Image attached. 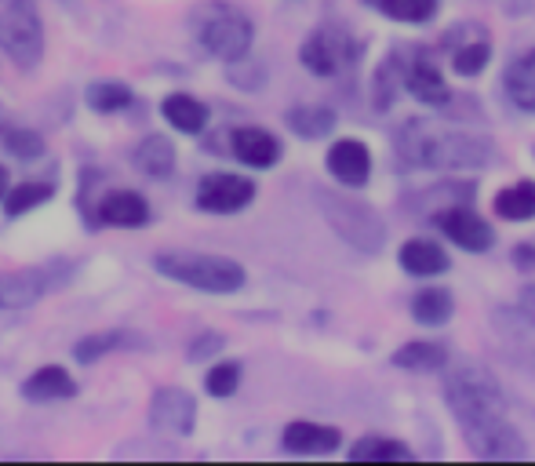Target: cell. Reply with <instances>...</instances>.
Segmentation results:
<instances>
[{"mask_svg":"<svg viewBox=\"0 0 535 466\" xmlns=\"http://www.w3.org/2000/svg\"><path fill=\"white\" fill-rule=\"evenodd\" d=\"M445 405L452 412L455 426L463 430L470 452L481 459H521L528 456L525 437L517 430L510 405H506L503 386L495 383L492 372L477 365L455 368L445 375Z\"/></svg>","mask_w":535,"mask_h":466,"instance_id":"obj_1","label":"cell"},{"mask_svg":"<svg viewBox=\"0 0 535 466\" xmlns=\"http://www.w3.org/2000/svg\"><path fill=\"white\" fill-rule=\"evenodd\" d=\"M394 150L408 168L423 172H481L492 161V142L485 135L445 128L426 117H408L397 124Z\"/></svg>","mask_w":535,"mask_h":466,"instance_id":"obj_2","label":"cell"},{"mask_svg":"<svg viewBox=\"0 0 535 466\" xmlns=\"http://www.w3.org/2000/svg\"><path fill=\"white\" fill-rule=\"evenodd\" d=\"M153 270L175 284H186L204 295H233L248 284L244 266L230 255L193 252V248H168L153 255Z\"/></svg>","mask_w":535,"mask_h":466,"instance_id":"obj_3","label":"cell"},{"mask_svg":"<svg viewBox=\"0 0 535 466\" xmlns=\"http://www.w3.org/2000/svg\"><path fill=\"white\" fill-rule=\"evenodd\" d=\"M193 22V37L201 44V51H208L219 62H237L252 55L255 44V22L244 15L237 4L226 0H204L201 8L190 15Z\"/></svg>","mask_w":535,"mask_h":466,"instance_id":"obj_4","label":"cell"},{"mask_svg":"<svg viewBox=\"0 0 535 466\" xmlns=\"http://www.w3.org/2000/svg\"><path fill=\"white\" fill-rule=\"evenodd\" d=\"M321 201L324 223L332 226L335 237L343 244H350L361 255H379L386 248V219L375 212L372 204L357 201V197H343V193H317Z\"/></svg>","mask_w":535,"mask_h":466,"instance_id":"obj_5","label":"cell"},{"mask_svg":"<svg viewBox=\"0 0 535 466\" xmlns=\"http://www.w3.org/2000/svg\"><path fill=\"white\" fill-rule=\"evenodd\" d=\"M73 274H77L73 259H44V263L19 266V270H0V310L4 314L30 310L48 295L62 292Z\"/></svg>","mask_w":535,"mask_h":466,"instance_id":"obj_6","label":"cell"},{"mask_svg":"<svg viewBox=\"0 0 535 466\" xmlns=\"http://www.w3.org/2000/svg\"><path fill=\"white\" fill-rule=\"evenodd\" d=\"M0 51L26 73L41 66L44 19L37 0H0Z\"/></svg>","mask_w":535,"mask_h":466,"instance_id":"obj_7","label":"cell"},{"mask_svg":"<svg viewBox=\"0 0 535 466\" xmlns=\"http://www.w3.org/2000/svg\"><path fill=\"white\" fill-rule=\"evenodd\" d=\"M357 51H361V44L346 30H339V26H317L303 41V48H299V62H303L306 73L328 81V77H339L343 70L354 66Z\"/></svg>","mask_w":535,"mask_h":466,"instance_id":"obj_8","label":"cell"},{"mask_svg":"<svg viewBox=\"0 0 535 466\" xmlns=\"http://www.w3.org/2000/svg\"><path fill=\"white\" fill-rule=\"evenodd\" d=\"M492 335L521 372H535V310H528V306H495Z\"/></svg>","mask_w":535,"mask_h":466,"instance_id":"obj_9","label":"cell"},{"mask_svg":"<svg viewBox=\"0 0 535 466\" xmlns=\"http://www.w3.org/2000/svg\"><path fill=\"white\" fill-rule=\"evenodd\" d=\"M255 193H259V186H255V179H248V175L208 172L201 183H197L193 204L208 215H237L255 201Z\"/></svg>","mask_w":535,"mask_h":466,"instance_id":"obj_10","label":"cell"},{"mask_svg":"<svg viewBox=\"0 0 535 466\" xmlns=\"http://www.w3.org/2000/svg\"><path fill=\"white\" fill-rule=\"evenodd\" d=\"M150 426L153 434L172 437V441H186L197 426V397L182 386H161L150 397Z\"/></svg>","mask_w":535,"mask_h":466,"instance_id":"obj_11","label":"cell"},{"mask_svg":"<svg viewBox=\"0 0 535 466\" xmlns=\"http://www.w3.org/2000/svg\"><path fill=\"white\" fill-rule=\"evenodd\" d=\"M434 226L441 233H445L448 241L459 244L463 252H488L495 244V230L488 219H481V215L470 208V201L463 204H448V208H441V212L434 215Z\"/></svg>","mask_w":535,"mask_h":466,"instance_id":"obj_12","label":"cell"},{"mask_svg":"<svg viewBox=\"0 0 535 466\" xmlns=\"http://www.w3.org/2000/svg\"><path fill=\"white\" fill-rule=\"evenodd\" d=\"M324 164H328V175L346 190H361L372 179V150L364 139H335Z\"/></svg>","mask_w":535,"mask_h":466,"instance_id":"obj_13","label":"cell"},{"mask_svg":"<svg viewBox=\"0 0 535 466\" xmlns=\"http://www.w3.org/2000/svg\"><path fill=\"white\" fill-rule=\"evenodd\" d=\"M401 88L412 95L415 102H423V106H448V99H452V88H448L445 73H441L437 59H430L426 51H415L412 59L404 62Z\"/></svg>","mask_w":535,"mask_h":466,"instance_id":"obj_14","label":"cell"},{"mask_svg":"<svg viewBox=\"0 0 535 466\" xmlns=\"http://www.w3.org/2000/svg\"><path fill=\"white\" fill-rule=\"evenodd\" d=\"M95 223L99 226H117V230H139L150 223V201L139 190H106L95 201Z\"/></svg>","mask_w":535,"mask_h":466,"instance_id":"obj_15","label":"cell"},{"mask_svg":"<svg viewBox=\"0 0 535 466\" xmlns=\"http://www.w3.org/2000/svg\"><path fill=\"white\" fill-rule=\"evenodd\" d=\"M230 153L237 157L241 164L255 168V172H263V168H273V164L281 161V139L259 124H241V128H233L230 132Z\"/></svg>","mask_w":535,"mask_h":466,"instance_id":"obj_16","label":"cell"},{"mask_svg":"<svg viewBox=\"0 0 535 466\" xmlns=\"http://www.w3.org/2000/svg\"><path fill=\"white\" fill-rule=\"evenodd\" d=\"M150 339L132 328H106V332H91L84 339L73 343V357H77V365H99L102 357L110 354H132V350H146Z\"/></svg>","mask_w":535,"mask_h":466,"instance_id":"obj_17","label":"cell"},{"mask_svg":"<svg viewBox=\"0 0 535 466\" xmlns=\"http://www.w3.org/2000/svg\"><path fill=\"white\" fill-rule=\"evenodd\" d=\"M343 445V430L339 426L310 423V419H295L281 430V448L295 456H328Z\"/></svg>","mask_w":535,"mask_h":466,"instance_id":"obj_18","label":"cell"},{"mask_svg":"<svg viewBox=\"0 0 535 466\" xmlns=\"http://www.w3.org/2000/svg\"><path fill=\"white\" fill-rule=\"evenodd\" d=\"M19 394L33 405H51V401H73L81 394V386L62 365H41L37 372H30V379H22Z\"/></svg>","mask_w":535,"mask_h":466,"instance_id":"obj_19","label":"cell"},{"mask_svg":"<svg viewBox=\"0 0 535 466\" xmlns=\"http://www.w3.org/2000/svg\"><path fill=\"white\" fill-rule=\"evenodd\" d=\"M397 263L408 277H437L448 274V259L445 244H437L434 237H408V241L397 248Z\"/></svg>","mask_w":535,"mask_h":466,"instance_id":"obj_20","label":"cell"},{"mask_svg":"<svg viewBox=\"0 0 535 466\" xmlns=\"http://www.w3.org/2000/svg\"><path fill=\"white\" fill-rule=\"evenodd\" d=\"M132 164L139 168L146 179L153 183H164V179H172L175 175V164H179V150H175V142L168 135H146L132 150Z\"/></svg>","mask_w":535,"mask_h":466,"instance_id":"obj_21","label":"cell"},{"mask_svg":"<svg viewBox=\"0 0 535 466\" xmlns=\"http://www.w3.org/2000/svg\"><path fill=\"white\" fill-rule=\"evenodd\" d=\"M161 117L172 124L175 132L182 135H201L212 121V110H208V102H201L197 95L190 92H172L164 95L161 102Z\"/></svg>","mask_w":535,"mask_h":466,"instance_id":"obj_22","label":"cell"},{"mask_svg":"<svg viewBox=\"0 0 535 466\" xmlns=\"http://www.w3.org/2000/svg\"><path fill=\"white\" fill-rule=\"evenodd\" d=\"M503 92L521 113H535V48L521 51L503 70Z\"/></svg>","mask_w":535,"mask_h":466,"instance_id":"obj_23","label":"cell"},{"mask_svg":"<svg viewBox=\"0 0 535 466\" xmlns=\"http://www.w3.org/2000/svg\"><path fill=\"white\" fill-rule=\"evenodd\" d=\"M390 365L404 368V372H445L448 365V346L434 343V339H412L394 350Z\"/></svg>","mask_w":535,"mask_h":466,"instance_id":"obj_24","label":"cell"},{"mask_svg":"<svg viewBox=\"0 0 535 466\" xmlns=\"http://www.w3.org/2000/svg\"><path fill=\"white\" fill-rule=\"evenodd\" d=\"M492 212L503 223H532L535 219V179H517L492 197Z\"/></svg>","mask_w":535,"mask_h":466,"instance_id":"obj_25","label":"cell"},{"mask_svg":"<svg viewBox=\"0 0 535 466\" xmlns=\"http://www.w3.org/2000/svg\"><path fill=\"white\" fill-rule=\"evenodd\" d=\"M346 456L354 463H390V459H415V448H408L401 437H386V434H364L357 437Z\"/></svg>","mask_w":535,"mask_h":466,"instance_id":"obj_26","label":"cell"},{"mask_svg":"<svg viewBox=\"0 0 535 466\" xmlns=\"http://www.w3.org/2000/svg\"><path fill=\"white\" fill-rule=\"evenodd\" d=\"M284 124H288V132L299 135V139L313 142V139H328L335 132V113L328 106H292V110L284 113Z\"/></svg>","mask_w":535,"mask_h":466,"instance_id":"obj_27","label":"cell"},{"mask_svg":"<svg viewBox=\"0 0 535 466\" xmlns=\"http://www.w3.org/2000/svg\"><path fill=\"white\" fill-rule=\"evenodd\" d=\"M84 106L95 113H121L135 106V92L128 81H91L84 88Z\"/></svg>","mask_w":535,"mask_h":466,"instance_id":"obj_28","label":"cell"},{"mask_svg":"<svg viewBox=\"0 0 535 466\" xmlns=\"http://www.w3.org/2000/svg\"><path fill=\"white\" fill-rule=\"evenodd\" d=\"M452 314H455V299L448 288H423V292H415L412 317L419 321V325H426V328L448 325Z\"/></svg>","mask_w":535,"mask_h":466,"instance_id":"obj_29","label":"cell"},{"mask_svg":"<svg viewBox=\"0 0 535 466\" xmlns=\"http://www.w3.org/2000/svg\"><path fill=\"white\" fill-rule=\"evenodd\" d=\"M55 197V183H44V179H26V183L11 186L8 197H4V215L8 219H22V215L37 212L41 204H48Z\"/></svg>","mask_w":535,"mask_h":466,"instance_id":"obj_30","label":"cell"},{"mask_svg":"<svg viewBox=\"0 0 535 466\" xmlns=\"http://www.w3.org/2000/svg\"><path fill=\"white\" fill-rule=\"evenodd\" d=\"M375 8L383 11L386 19L404 22V26H423V22L437 19L441 0H375Z\"/></svg>","mask_w":535,"mask_h":466,"instance_id":"obj_31","label":"cell"},{"mask_svg":"<svg viewBox=\"0 0 535 466\" xmlns=\"http://www.w3.org/2000/svg\"><path fill=\"white\" fill-rule=\"evenodd\" d=\"M488 62H492V44H488V37H470L466 44H455L452 48V70L459 73V77L485 73Z\"/></svg>","mask_w":535,"mask_h":466,"instance_id":"obj_32","label":"cell"},{"mask_svg":"<svg viewBox=\"0 0 535 466\" xmlns=\"http://www.w3.org/2000/svg\"><path fill=\"white\" fill-rule=\"evenodd\" d=\"M0 146H4L11 157H19V161H37V157H44V135L33 132V128H22V124L0 128Z\"/></svg>","mask_w":535,"mask_h":466,"instance_id":"obj_33","label":"cell"},{"mask_svg":"<svg viewBox=\"0 0 535 466\" xmlns=\"http://www.w3.org/2000/svg\"><path fill=\"white\" fill-rule=\"evenodd\" d=\"M241 379H244L241 361H219V365H212L208 375H204V390L223 401V397H233L241 390Z\"/></svg>","mask_w":535,"mask_h":466,"instance_id":"obj_34","label":"cell"},{"mask_svg":"<svg viewBox=\"0 0 535 466\" xmlns=\"http://www.w3.org/2000/svg\"><path fill=\"white\" fill-rule=\"evenodd\" d=\"M226 350V335L223 332H201L197 339H190L186 346V361L190 365H201V361H212Z\"/></svg>","mask_w":535,"mask_h":466,"instance_id":"obj_35","label":"cell"},{"mask_svg":"<svg viewBox=\"0 0 535 466\" xmlns=\"http://www.w3.org/2000/svg\"><path fill=\"white\" fill-rule=\"evenodd\" d=\"M510 259H514L517 270H525V274H532V270H535V244H517Z\"/></svg>","mask_w":535,"mask_h":466,"instance_id":"obj_36","label":"cell"},{"mask_svg":"<svg viewBox=\"0 0 535 466\" xmlns=\"http://www.w3.org/2000/svg\"><path fill=\"white\" fill-rule=\"evenodd\" d=\"M8 190H11V172L0 164V204H4V197H8Z\"/></svg>","mask_w":535,"mask_h":466,"instance_id":"obj_37","label":"cell"},{"mask_svg":"<svg viewBox=\"0 0 535 466\" xmlns=\"http://www.w3.org/2000/svg\"><path fill=\"white\" fill-rule=\"evenodd\" d=\"M372 4H375V0H372Z\"/></svg>","mask_w":535,"mask_h":466,"instance_id":"obj_38","label":"cell"}]
</instances>
